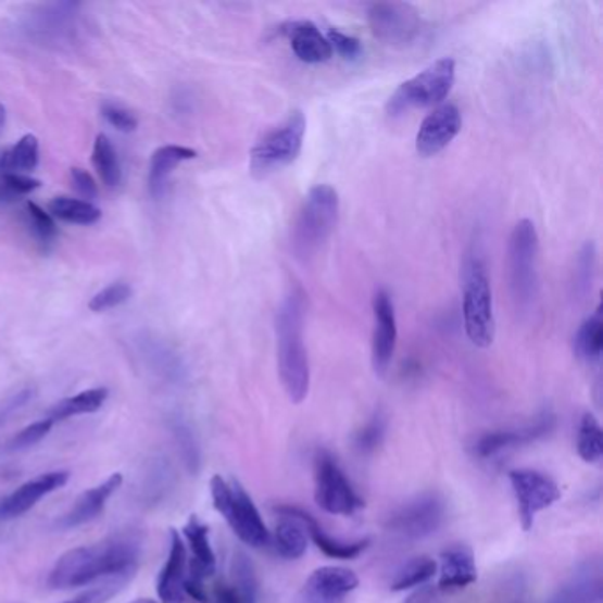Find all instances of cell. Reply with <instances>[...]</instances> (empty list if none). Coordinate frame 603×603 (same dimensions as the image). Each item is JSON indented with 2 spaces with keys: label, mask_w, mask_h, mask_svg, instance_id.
Listing matches in <instances>:
<instances>
[{
  "label": "cell",
  "mask_w": 603,
  "mask_h": 603,
  "mask_svg": "<svg viewBox=\"0 0 603 603\" xmlns=\"http://www.w3.org/2000/svg\"><path fill=\"white\" fill-rule=\"evenodd\" d=\"M340 199L332 186L317 185L304 197L292 230V250L300 261L309 262L323 250L337 227Z\"/></svg>",
  "instance_id": "cell-3"
},
{
  "label": "cell",
  "mask_w": 603,
  "mask_h": 603,
  "mask_svg": "<svg viewBox=\"0 0 603 603\" xmlns=\"http://www.w3.org/2000/svg\"><path fill=\"white\" fill-rule=\"evenodd\" d=\"M549 603H603V570L600 560H586L575 568Z\"/></svg>",
  "instance_id": "cell-20"
},
{
  "label": "cell",
  "mask_w": 603,
  "mask_h": 603,
  "mask_svg": "<svg viewBox=\"0 0 603 603\" xmlns=\"http://www.w3.org/2000/svg\"><path fill=\"white\" fill-rule=\"evenodd\" d=\"M438 574V563L430 557H414L405 563L394 579L391 580V591H405V589L418 588L432 579Z\"/></svg>",
  "instance_id": "cell-33"
},
{
  "label": "cell",
  "mask_w": 603,
  "mask_h": 603,
  "mask_svg": "<svg viewBox=\"0 0 603 603\" xmlns=\"http://www.w3.org/2000/svg\"><path fill=\"white\" fill-rule=\"evenodd\" d=\"M109 399L106 388H92V390L81 391V393L70 397L53 405L47 418L52 423L64 422V419L80 416V414H91L100 411Z\"/></svg>",
  "instance_id": "cell-27"
},
{
  "label": "cell",
  "mask_w": 603,
  "mask_h": 603,
  "mask_svg": "<svg viewBox=\"0 0 603 603\" xmlns=\"http://www.w3.org/2000/svg\"><path fill=\"white\" fill-rule=\"evenodd\" d=\"M456 64L452 58H442L409 78L388 101L391 117L407 114L411 110L439 105L455 84Z\"/></svg>",
  "instance_id": "cell-7"
},
{
  "label": "cell",
  "mask_w": 603,
  "mask_h": 603,
  "mask_svg": "<svg viewBox=\"0 0 603 603\" xmlns=\"http://www.w3.org/2000/svg\"><path fill=\"white\" fill-rule=\"evenodd\" d=\"M540 239L531 219H520L508 241L510 289L515 306L529 312L540 294Z\"/></svg>",
  "instance_id": "cell-5"
},
{
  "label": "cell",
  "mask_w": 603,
  "mask_h": 603,
  "mask_svg": "<svg viewBox=\"0 0 603 603\" xmlns=\"http://www.w3.org/2000/svg\"><path fill=\"white\" fill-rule=\"evenodd\" d=\"M5 174L8 172L2 168V163H0V204H11V202L18 200V197L5 185Z\"/></svg>",
  "instance_id": "cell-48"
},
{
  "label": "cell",
  "mask_w": 603,
  "mask_h": 603,
  "mask_svg": "<svg viewBox=\"0 0 603 603\" xmlns=\"http://www.w3.org/2000/svg\"><path fill=\"white\" fill-rule=\"evenodd\" d=\"M513 494L517 499L518 517L524 531L535 526V518L543 510L551 508L560 501L561 492L556 481L540 470L515 469L510 473Z\"/></svg>",
  "instance_id": "cell-12"
},
{
  "label": "cell",
  "mask_w": 603,
  "mask_h": 603,
  "mask_svg": "<svg viewBox=\"0 0 603 603\" xmlns=\"http://www.w3.org/2000/svg\"><path fill=\"white\" fill-rule=\"evenodd\" d=\"M50 216L66 224L95 225L100 222L101 211L91 202L72 197H58L48 205Z\"/></svg>",
  "instance_id": "cell-29"
},
{
  "label": "cell",
  "mask_w": 603,
  "mask_h": 603,
  "mask_svg": "<svg viewBox=\"0 0 603 603\" xmlns=\"http://www.w3.org/2000/svg\"><path fill=\"white\" fill-rule=\"evenodd\" d=\"M230 585L238 589L239 593L250 603H256L259 582H256L255 570L252 561L248 560L242 552H238L233 560V580Z\"/></svg>",
  "instance_id": "cell-36"
},
{
  "label": "cell",
  "mask_w": 603,
  "mask_h": 603,
  "mask_svg": "<svg viewBox=\"0 0 603 603\" xmlns=\"http://www.w3.org/2000/svg\"><path fill=\"white\" fill-rule=\"evenodd\" d=\"M462 314L470 342L490 348L495 338L494 303L487 267L478 253H470L462 267Z\"/></svg>",
  "instance_id": "cell-4"
},
{
  "label": "cell",
  "mask_w": 603,
  "mask_h": 603,
  "mask_svg": "<svg viewBox=\"0 0 603 603\" xmlns=\"http://www.w3.org/2000/svg\"><path fill=\"white\" fill-rule=\"evenodd\" d=\"M357 586L360 579L349 568L323 566L306 579L296 603H343Z\"/></svg>",
  "instance_id": "cell-14"
},
{
  "label": "cell",
  "mask_w": 603,
  "mask_h": 603,
  "mask_svg": "<svg viewBox=\"0 0 603 603\" xmlns=\"http://www.w3.org/2000/svg\"><path fill=\"white\" fill-rule=\"evenodd\" d=\"M129 298H131V287L126 286L123 281H117V284H112V286L105 287L101 292H98L92 298L91 303H89V309L96 312V314H100V312H106V310L115 309V306L126 303Z\"/></svg>",
  "instance_id": "cell-38"
},
{
  "label": "cell",
  "mask_w": 603,
  "mask_h": 603,
  "mask_svg": "<svg viewBox=\"0 0 603 603\" xmlns=\"http://www.w3.org/2000/svg\"><path fill=\"white\" fill-rule=\"evenodd\" d=\"M372 33L382 43L409 47L416 43L425 33V24L418 10L404 2H377L368 10Z\"/></svg>",
  "instance_id": "cell-10"
},
{
  "label": "cell",
  "mask_w": 603,
  "mask_h": 603,
  "mask_svg": "<svg viewBox=\"0 0 603 603\" xmlns=\"http://www.w3.org/2000/svg\"><path fill=\"white\" fill-rule=\"evenodd\" d=\"M275 510L280 515H292V517L300 518L318 551L323 552L324 556L331 557V560H356L362 552L366 551V547L370 545L368 538L357 540V542H342V540L329 537L328 532L318 526L317 520L310 513L298 508V506H276Z\"/></svg>",
  "instance_id": "cell-22"
},
{
  "label": "cell",
  "mask_w": 603,
  "mask_h": 603,
  "mask_svg": "<svg viewBox=\"0 0 603 603\" xmlns=\"http://www.w3.org/2000/svg\"><path fill=\"white\" fill-rule=\"evenodd\" d=\"M281 34L287 36L290 48L296 58L304 64H323L332 58V50L329 47L326 34L321 33L317 25L306 20L300 22H289L281 25Z\"/></svg>",
  "instance_id": "cell-21"
},
{
  "label": "cell",
  "mask_w": 603,
  "mask_h": 603,
  "mask_svg": "<svg viewBox=\"0 0 603 603\" xmlns=\"http://www.w3.org/2000/svg\"><path fill=\"white\" fill-rule=\"evenodd\" d=\"M140 557V542L131 535L105 538L92 545L64 552L48 575L52 589L81 588L100 579L134 575Z\"/></svg>",
  "instance_id": "cell-1"
},
{
  "label": "cell",
  "mask_w": 603,
  "mask_h": 603,
  "mask_svg": "<svg viewBox=\"0 0 603 603\" xmlns=\"http://www.w3.org/2000/svg\"><path fill=\"white\" fill-rule=\"evenodd\" d=\"M386 430H388V419H386L385 414L377 411V413L366 422L365 427L354 436V448H356L357 452L362 453V455H370V453L376 452L377 448L385 441Z\"/></svg>",
  "instance_id": "cell-35"
},
{
  "label": "cell",
  "mask_w": 603,
  "mask_h": 603,
  "mask_svg": "<svg viewBox=\"0 0 603 603\" xmlns=\"http://www.w3.org/2000/svg\"><path fill=\"white\" fill-rule=\"evenodd\" d=\"M131 575H126V577H114V579H109L101 586H96V588L87 589L84 593L78 594L75 599L67 600L64 603H105L109 602L112 596L120 593L123 586L128 582Z\"/></svg>",
  "instance_id": "cell-39"
},
{
  "label": "cell",
  "mask_w": 603,
  "mask_h": 603,
  "mask_svg": "<svg viewBox=\"0 0 603 603\" xmlns=\"http://www.w3.org/2000/svg\"><path fill=\"white\" fill-rule=\"evenodd\" d=\"M121 485H123V475L114 473L103 483L81 492L75 499L72 508L59 518L58 528L66 531V529L78 528V526H84V524L100 517L101 513L105 512L109 499L121 489Z\"/></svg>",
  "instance_id": "cell-19"
},
{
  "label": "cell",
  "mask_w": 603,
  "mask_h": 603,
  "mask_svg": "<svg viewBox=\"0 0 603 603\" xmlns=\"http://www.w3.org/2000/svg\"><path fill=\"white\" fill-rule=\"evenodd\" d=\"M131 603H156V602H154V600L140 599V600H135V602H131Z\"/></svg>",
  "instance_id": "cell-50"
},
{
  "label": "cell",
  "mask_w": 603,
  "mask_h": 603,
  "mask_svg": "<svg viewBox=\"0 0 603 603\" xmlns=\"http://www.w3.org/2000/svg\"><path fill=\"white\" fill-rule=\"evenodd\" d=\"M326 39H328L332 52H337L340 58L348 59V61H356L357 58H362V41L351 36V34L342 33V30L329 29L328 33H326Z\"/></svg>",
  "instance_id": "cell-41"
},
{
  "label": "cell",
  "mask_w": 603,
  "mask_h": 603,
  "mask_svg": "<svg viewBox=\"0 0 603 603\" xmlns=\"http://www.w3.org/2000/svg\"><path fill=\"white\" fill-rule=\"evenodd\" d=\"M0 163L5 172L24 174L36 171L39 163V143L34 135H25L8 151L0 152Z\"/></svg>",
  "instance_id": "cell-30"
},
{
  "label": "cell",
  "mask_w": 603,
  "mask_h": 603,
  "mask_svg": "<svg viewBox=\"0 0 603 603\" xmlns=\"http://www.w3.org/2000/svg\"><path fill=\"white\" fill-rule=\"evenodd\" d=\"M447 517V504L438 494H423L409 501L388 518L386 528L405 540H423L432 537Z\"/></svg>",
  "instance_id": "cell-11"
},
{
  "label": "cell",
  "mask_w": 603,
  "mask_h": 603,
  "mask_svg": "<svg viewBox=\"0 0 603 603\" xmlns=\"http://www.w3.org/2000/svg\"><path fill=\"white\" fill-rule=\"evenodd\" d=\"M188 580V549L176 529L171 531V549L158 577L156 593L162 603H185Z\"/></svg>",
  "instance_id": "cell-18"
},
{
  "label": "cell",
  "mask_w": 603,
  "mask_h": 603,
  "mask_svg": "<svg viewBox=\"0 0 603 603\" xmlns=\"http://www.w3.org/2000/svg\"><path fill=\"white\" fill-rule=\"evenodd\" d=\"M183 532L193 554V560L188 561V577L208 579L216 571V556L210 542V528L197 515H191Z\"/></svg>",
  "instance_id": "cell-24"
},
{
  "label": "cell",
  "mask_w": 603,
  "mask_h": 603,
  "mask_svg": "<svg viewBox=\"0 0 603 603\" xmlns=\"http://www.w3.org/2000/svg\"><path fill=\"white\" fill-rule=\"evenodd\" d=\"M575 352L585 362H599L603 349V314L602 306H596L593 314L580 324L575 335Z\"/></svg>",
  "instance_id": "cell-28"
},
{
  "label": "cell",
  "mask_w": 603,
  "mask_h": 603,
  "mask_svg": "<svg viewBox=\"0 0 603 603\" xmlns=\"http://www.w3.org/2000/svg\"><path fill=\"white\" fill-rule=\"evenodd\" d=\"M5 185H8V188L20 199V197L27 196L30 191L38 190L39 186H41V181L25 176V174H13V172H8V174H5Z\"/></svg>",
  "instance_id": "cell-44"
},
{
  "label": "cell",
  "mask_w": 603,
  "mask_h": 603,
  "mask_svg": "<svg viewBox=\"0 0 603 603\" xmlns=\"http://www.w3.org/2000/svg\"><path fill=\"white\" fill-rule=\"evenodd\" d=\"M374 310V331H372V366L377 376L385 377L393 362L397 349V315L391 296L386 290H377L372 301Z\"/></svg>",
  "instance_id": "cell-13"
},
{
  "label": "cell",
  "mask_w": 603,
  "mask_h": 603,
  "mask_svg": "<svg viewBox=\"0 0 603 603\" xmlns=\"http://www.w3.org/2000/svg\"><path fill=\"white\" fill-rule=\"evenodd\" d=\"M70 481L67 470H48L43 475L34 476L30 480L20 485L18 489L0 499V520L22 517L29 512L41 499L62 489Z\"/></svg>",
  "instance_id": "cell-16"
},
{
  "label": "cell",
  "mask_w": 603,
  "mask_h": 603,
  "mask_svg": "<svg viewBox=\"0 0 603 603\" xmlns=\"http://www.w3.org/2000/svg\"><path fill=\"white\" fill-rule=\"evenodd\" d=\"M4 126H5V109H4V105L0 103V134H2V129H4Z\"/></svg>",
  "instance_id": "cell-49"
},
{
  "label": "cell",
  "mask_w": 603,
  "mask_h": 603,
  "mask_svg": "<svg viewBox=\"0 0 603 603\" xmlns=\"http://www.w3.org/2000/svg\"><path fill=\"white\" fill-rule=\"evenodd\" d=\"M306 300L300 287L289 290L276 314V351L281 385L292 404H301L310 391L309 351L304 346Z\"/></svg>",
  "instance_id": "cell-2"
},
{
  "label": "cell",
  "mask_w": 603,
  "mask_h": 603,
  "mask_svg": "<svg viewBox=\"0 0 603 603\" xmlns=\"http://www.w3.org/2000/svg\"><path fill=\"white\" fill-rule=\"evenodd\" d=\"M461 110L452 103L438 106L423 120L416 135V151L419 156L432 158L450 146L461 134Z\"/></svg>",
  "instance_id": "cell-15"
},
{
  "label": "cell",
  "mask_w": 603,
  "mask_h": 603,
  "mask_svg": "<svg viewBox=\"0 0 603 603\" xmlns=\"http://www.w3.org/2000/svg\"><path fill=\"white\" fill-rule=\"evenodd\" d=\"M476 579H478V568L470 547L458 543L442 551L439 591L464 589L475 585Z\"/></svg>",
  "instance_id": "cell-23"
},
{
  "label": "cell",
  "mask_w": 603,
  "mask_h": 603,
  "mask_svg": "<svg viewBox=\"0 0 603 603\" xmlns=\"http://www.w3.org/2000/svg\"><path fill=\"white\" fill-rule=\"evenodd\" d=\"M53 423L50 419H39V422L30 423L29 427L20 430L15 438L11 439L10 450H27L43 441L50 430H52Z\"/></svg>",
  "instance_id": "cell-40"
},
{
  "label": "cell",
  "mask_w": 603,
  "mask_h": 603,
  "mask_svg": "<svg viewBox=\"0 0 603 603\" xmlns=\"http://www.w3.org/2000/svg\"><path fill=\"white\" fill-rule=\"evenodd\" d=\"M554 427H556L554 414L543 413L528 427L485 434L476 441L475 453L480 458H492L499 453L508 452L512 448L523 447V444L545 438L554 430Z\"/></svg>",
  "instance_id": "cell-17"
},
{
  "label": "cell",
  "mask_w": 603,
  "mask_h": 603,
  "mask_svg": "<svg viewBox=\"0 0 603 603\" xmlns=\"http://www.w3.org/2000/svg\"><path fill=\"white\" fill-rule=\"evenodd\" d=\"M306 120L303 112H292L280 126L267 131L250 152V171L255 177L286 168L294 163L303 149Z\"/></svg>",
  "instance_id": "cell-8"
},
{
  "label": "cell",
  "mask_w": 603,
  "mask_h": 603,
  "mask_svg": "<svg viewBox=\"0 0 603 603\" xmlns=\"http://www.w3.org/2000/svg\"><path fill=\"white\" fill-rule=\"evenodd\" d=\"M315 501L331 515H352L365 506L337 458L326 450L315 456Z\"/></svg>",
  "instance_id": "cell-9"
},
{
  "label": "cell",
  "mask_w": 603,
  "mask_h": 603,
  "mask_svg": "<svg viewBox=\"0 0 603 603\" xmlns=\"http://www.w3.org/2000/svg\"><path fill=\"white\" fill-rule=\"evenodd\" d=\"M594 272H596V247H594L593 241H588L585 248L580 250L577 262H575V294L580 296V298H585L588 294L594 280Z\"/></svg>",
  "instance_id": "cell-34"
},
{
  "label": "cell",
  "mask_w": 603,
  "mask_h": 603,
  "mask_svg": "<svg viewBox=\"0 0 603 603\" xmlns=\"http://www.w3.org/2000/svg\"><path fill=\"white\" fill-rule=\"evenodd\" d=\"M211 498L213 506L222 517L227 520L233 528L234 535L247 545L266 547L272 540L267 531L266 523L261 517V512L256 510L253 499L247 494L238 481L224 480L216 475L211 478Z\"/></svg>",
  "instance_id": "cell-6"
},
{
  "label": "cell",
  "mask_w": 603,
  "mask_h": 603,
  "mask_svg": "<svg viewBox=\"0 0 603 603\" xmlns=\"http://www.w3.org/2000/svg\"><path fill=\"white\" fill-rule=\"evenodd\" d=\"M275 549L284 560H300L309 549V532L300 518L281 515L275 529Z\"/></svg>",
  "instance_id": "cell-26"
},
{
  "label": "cell",
  "mask_w": 603,
  "mask_h": 603,
  "mask_svg": "<svg viewBox=\"0 0 603 603\" xmlns=\"http://www.w3.org/2000/svg\"><path fill=\"white\" fill-rule=\"evenodd\" d=\"M72 185L84 199H96L98 197V185H96L95 177L84 168H72Z\"/></svg>",
  "instance_id": "cell-43"
},
{
  "label": "cell",
  "mask_w": 603,
  "mask_h": 603,
  "mask_svg": "<svg viewBox=\"0 0 603 603\" xmlns=\"http://www.w3.org/2000/svg\"><path fill=\"white\" fill-rule=\"evenodd\" d=\"M92 165H95L101 183L106 188L120 186L121 177H123L120 158H117V152H115L114 146H112L106 135L96 137L95 149H92Z\"/></svg>",
  "instance_id": "cell-31"
},
{
  "label": "cell",
  "mask_w": 603,
  "mask_h": 603,
  "mask_svg": "<svg viewBox=\"0 0 603 603\" xmlns=\"http://www.w3.org/2000/svg\"><path fill=\"white\" fill-rule=\"evenodd\" d=\"M25 210H27V222H29L34 238L38 239L45 247L52 244V242L58 239V227H55V222H53L52 216L45 213V211L41 210L38 204H34V202H27V204H25Z\"/></svg>",
  "instance_id": "cell-37"
},
{
  "label": "cell",
  "mask_w": 603,
  "mask_h": 603,
  "mask_svg": "<svg viewBox=\"0 0 603 603\" xmlns=\"http://www.w3.org/2000/svg\"><path fill=\"white\" fill-rule=\"evenodd\" d=\"M577 452L588 464H596L603 456V432L599 419L593 414L586 413L579 423L577 432Z\"/></svg>",
  "instance_id": "cell-32"
},
{
  "label": "cell",
  "mask_w": 603,
  "mask_h": 603,
  "mask_svg": "<svg viewBox=\"0 0 603 603\" xmlns=\"http://www.w3.org/2000/svg\"><path fill=\"white\" fill-rule=\"evenodd\" d=\"M499 603H526V585L520 577L510 580L506 588H503Z\"/></svg>",
  "instance_id": "cell-45"
},
{
  "label": "cell",
  "mask_w": 603,
  "mask_h": 603,
  "mask_svg": "<svg viewBox=\"0 0 603 603\" xmlns=\"http://www.w3.org/2000/svg\"><path fill=\"white\" fill-rule=\"evenodd\" d=\"M196 158L197 151L183 146H163L152 152L151 166H149V190L152 196H162L172 172L176 171L181 163L190 162Z\"/></svg>",
  "instance_id": "cell-25"
},
{
  "label": "cell",
  "mask_w": 603,
  "mask_h": 603,
  "mask_svg": "<svg viewBox=\"0 0 603 603\" xmlns=\"http://www.w3.org/2000/svg\"><path fill=\"white\" fill-rule=\"evenodd\" d=\"M101 115L105 117L110 126H114L115 129H120L123 134H129V131L137 129V117L129 110L123 109V106L106 103L101 109Z\"/></svg>",
  "instance_id": "cell-42"
},
{
  "label": "cell",
  "mask_w": 603,
  "mask_h": 603,
  "mask_svg": "<svg viewBox=\"0 0 603 603\" xmlns=\"http://www.w3.org/2000/svg\"><path fill=\"white\" fill-rule=\"evenodd\" d=\"M214 603H250L230 582H219L214 588Z\"/></svg>",
  "instance_id": "cell-46"
},
{
  "label": "cell",
  "mask_w": 603,
  "mask_h": 603,
  "mask_svg": "<svg viewBox=\"0 0 603 603\" xmlns=\"http://www.w3.org/2000/svg\"><path fill=\"white\" fill-rule=\"evenodd\" d=\"M404 603H442L441 591L432 586H425L407 596Z\"/></svg>",
  "instance_id": "cell-47"
}]
</instances>
